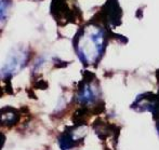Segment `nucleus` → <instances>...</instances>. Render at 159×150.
<instances>
[{
  "instance_id": "obj_1",
  "label": "nucleus",
  "mask_w": 159,
  "mask_h": 150,
  "mask_svg": "<svg viewBox=\"0 0 159 150\" xmlns=\"http://www.w3.org/2000/svg\"><path fill=\"white\" fill-rule=\"evenodd\" d=\"M111 31V29L93 20L87 22L77 30L73 39V46L84 66H98L107 48Z\"/></svg>"
},
{
  "instance_id": "obj_2",
  "label": "nucleus",
  "mask_w": 159,
  "mask_h": 150,
  "mask_svg": "<svg viewBox=\"0 0 159 150\" xmlns=\"http://www.w3.org/2000/svg\"><path fill=\"white\" fill-rule=\"evenodd\" d=\"M75 100L81 107H86L89 110L101 100L100 84L93 73H84V79L78 83Z\"/></svg>"
},
{
  "instance_id": "obj_3",
  "label": "nucleus",
  "mask_w": 159,
  "mask_h": 150,
  "mask_svg": "<svg viewBox=\"0 0 159 150\" xmlns=\"http://www.w3.org/2000/svg\"><path fill=\"white\" fill-rule=\"evenodd\" d=\"M30 53L27 48L20 46L14 48L10 51L6 57V60L2 64L1 68V79L2 81L8 82L14 75L19 73L24 67L27 65L30 60Z\"/></svg>"
},
{
  "instance_id": "obj_4",
  "label": "nucleus",
  "mask_w": 159,
  "mask_h": 150,
  "mask_svg": "<svg viewBox=\"0 0 159 150\" xmlns=\"http://www.w3.org/2000/svg\"><path fill=\"white\" fill-rule=\"evenodd\" d=\"M68 0H52L50 4V13L57 25L65 26L68 23L76 24L82 22V13L77 3L69 6Z\"/></svg>"
},
{
  "instance_id": "obj_5",
  "label": "nucleus",
  "mask_w": 159,
  "mask_h": 150,
  "mask_svg": "<svg viewBox=\"0 0 159 150\" xmlns=\"http://www.w3.org/2000/svg\"><path fill=\"white\" fill-rule=\"evenodd\" d=\"M91 20L98 24H102L108 29H113L120 26L122 20V9L119 1L106 0V2L101 7L100 11H98Z\"/></svg>"
},
{
  "instance_id": "obj_6",
  "label": "nucleus",
  "mask_w": 159,
  "mask_h": 150,
  "mask_svg": "<svg viewBox=\"0 0 159 150\" xmlns=\"http://www.w3.org/2000/svg\"><path fill=\"white\" fill-rule=\"evenodd\" d=\"M86 125L80 124H74L71 126H66L65 131L60 134L57 138V144L61 150H71L78 145L81 144L84 140L86 134H79V133H86L84 130Z\"/></svg>"
},
{
  "instance_id": "obj_7",
  "label": "nucleus",
  "mask_w": 159,
  "mask_h": 150,
  "mask_svg": "<svg viewBox=\"0 0 159 150\" xmlns=\"http://www.w3.org/2000/svg\"><path fill=\"white\" fill-rule=\"evenodd\" d=\"M156 97H157V93L155 94L153 92H146V93L140 94L136 96L134 102L132 103L131 108L138 113H143V111L152 113Z\"/></svg>"
},
{
  "instance_id": "obj_8",
  "label": "nucleus",
  "mask_w": 159,
  "mask_h": 150,
  "mask_svg": "<svg viewBox=\"0 0 159 150\" xmlns=\"http://www.w3.org/2000/svg\"><path fill=\"white\" fill-rule=\"evenodd\" d=\"M21 113L17 109L11 106H6L1 108V125L11 127L20 121Z\"/></svg>"
},
{
  "instance_id": "obj_9",
  "label": "nucleus",
  "mask_w": 159,
  "mask_h": 150,
  "mask_svg": "<svg viewBox=\"0 0 159 150\" xmlns=\"http://www.w3.org/2000/svg\"><path fill=\"white\" fill-rule=\"evenodd\" d=\"M11 6H12V0H1V13H0V16H1L2 24L4 23V21L8 17V13L10 11Z\"/></svg>"
},
{
  "instance_id": "obj_10",
  "label": "nucleus",
  "mask_w": 159,
  "mask_h": 150,
  "mask_svg": "<svg viewBox=\"0 0 159 150\" xmlns=\"http://www.w3.org/2000/svg\"><path fill=\"white\" fill-rule=\"evenodd\" d=\"M35 88H39V89H42V90H46V89L48 88V83H47L44 80H39V81L36 82Z\"/></svg>"
},
{
  "instance_id": "obj_11",
  "label": "nucleus",
  "mask_w": 159,
  "mask_h": 150,
  "mask_svg": "<svg viewBox=\"0 0 159 150\" xmlns=\"http://www.w3.org/2000/svg\"><path fill=\"white\" fill-rule=\"evenodd\" d=\"M156 130H157V133L159 135V121H158V122H156Z\"/></svg>"
}]
</instances>
